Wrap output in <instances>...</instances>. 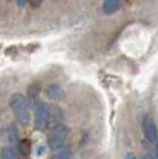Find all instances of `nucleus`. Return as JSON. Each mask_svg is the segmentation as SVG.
I'll return each instance as SVG.
<instances>
[{
	"mask_svg": "<svg viewBox=\"0 0 158 159\" xmlns=\"http://www.w3.org/2000/svg\"><path fill=\"white\" fill-rule=\"evenodd\" d=\"M10 106H12V110L14 113L16 118L20 121V124L23 125H27L30 123V113H28L27 108V103H26V99H24L21 94H14L10 99Z\"/></svg>",
	"mask_w": 158,
	"mask_h": 159,
	"instance_id": "f257e3e1",
	"label": "nucleus"
},
{
	"mask_svg": "<svg viewBox=\"0 0 158 159\" xmlns=\"http://www.w3.org/2000/svg\"><path fill=\"white\" fill-rule=\"evenodd\" d=\"M68 138V128L64 124L57 125L52 128V131L47 137V144L51 151H58L65 145V141Z\"/></svg>",
	"mask_w": 158,
	"mask_h": 159,
	"instance_id": "f03ea898",
	"label": "nucleus"
},
{
	"mask_svg": "<svg viewBox=\"0 0 158 159\" xmlns=\"http://www.w3.org/2000/svg\"><path fill=\"white\" fill-rule=\"evenodd\" d=\"M51 108L47 103H40L36 108V117H34V127L37 129H45L50 124Z\"/></svg>",
	"mask_w": 158,
	"mask_h": 159,
	"instance_id": "7ed1b4c3",
	"label": "nucleus"
},
{
	"mask_svg": "<svg viewBox=\"0 0 158 159\" xmlns=\"http://www.w3.org/2000/svg\"><path fill=\"white\" fill-rule=\"evenodd\" d=\"M143 132L144 137L147 138V141L150 142H155L158 139V129L155 125L154 120L151 117H146L143 121Z\"/></svg>",
	"mask_w": 158,
	"mask_h": 159,
	"instance_id": "20e7f679",
	"label": "nucleus"
},
{
	"mask_svg": "<svg viewBox=\"0 0 158 159\" xmlns=\"http://www.w3.org/2000/svg\"><path fill=\"white\" fill-rule=\"evenodd\" d=\"M47 96L48 99L54 100V102H61V100L65 99V90L60 84L52 83L47 87Z\"/></svg>",
	"mask_w": 158,
	"mask_h": 159,
	"instance_id": "39448f33",
	"label": "nucleus"
},
{
	"mask_svg": "<svg viewBox=\"0 0 158 159\" xmlns=\"http://www.w3.org/2000/svg\"><path fill=\"white\" fill-rule=\"evenodd\" d=\"M2 138L7 142V144H14L18 139V129L14 124H10V125L4 127L2 129Z\"/></svg>",
	"mask_w": 158,
	"mask_h": 159,
	"instance_id": "423d86ee",
	"label": "nucleus"
},
{
	"mask_svg": "<svg viewBox=\"0 0 158 159\" xmlns=\"http://www.w3.org/2000/svg\"><path fill=\"white\" fill-rule=\"evenodd\" d=\"M38 93H40V86H38V84H31V86L28 87L27 99H28L30 106L33 108H37V106L40 104V103H38Z\"/></svg>",
	"mask_w": 158,
	"mask_h": 159,
	"instance_id": "0eeeda50",
	"label": "nucleus"
},
{
	"mask_svg": "<svg viewBox=\"0 0 158 159\" xmlns=\"http://www.w3.org/2000/svg\"><path fill=\"white\" fill-rule=\"evenodd\" d=\"M120 9V2L119 0H104L103 3V13L104 14H113Z\"/></svg>",
	"mask_w": 158,
	"mask_h": 159,
	"instance_id": "6e6552de",
	"label": "nucleus"
},
{
	"mask_svg": "<svg viewBox=\"0 0 158 159\" xmlns=\"http://www.w3.org/2000/svg\"><path fill=\"white\" fill-rule=\"evenodd\" d=\"M64 120V113L62 108L60 107H54L51 110V116H50V124H55L57 125H61V121Z\"/></svg>",
	"mask_w": 158,
	"mask_h": 159,
	"instance_id": "1a4fd4ad",
	"label": "nucleus"
},
{
	"mask_svg": "<svg viewBox=\"0 0 158 159\" xmlns=\"http://www.w3.org/2000/svg\"><path fill=\"white\" fill-rule=\"evenodd\" d=\"M18 149H20L21 155L28 156L31 153V142L28 141V139H23V141H20V144H18Z\"/></svg>",
	"mask_w": 158,
	"mask_h": 159,
	"instance_id": "9d476101",
	"label": "nucleus"
},
{
	"mask_svg": "<svg viewBox=\"0 0 158 159\" xmlns=\"http://www.w3.org/2000/svg\"><path fill=\"white\" fill-rule=\"evenodd\" d=\"M2 159H18L13 148H4L2 151Z\"/></svg>",
	"mask_w": 158,
	"mask_h": 159,
	"instance_id": "9b49d317",
	"label": "nucleus"
},
{
	"mask_svg": "<svg viewBox=\"0 0 158 159\" xmlns=\"http://www.w3.org/2000/svg\"><path fill=\"white\" fill-rule=\"evenodd\" d=\"M50 159H71V152L69 151H60V152L54 153Z\"/></svg>",
	"mask_w": 158,
	"mask_h": 159,
	"instance_id": "f8f14e48",
	"label": "nucleus"
},
{
	"mask_svg": "<svg viewBox=\"0 0 158 159\" xmlns=\"http://www.w3.org/2000/svg\"><path fill=\"white\" fill-rule=\"evenodd\" d=\"M124 159H137V156H136L133 152H128V153H126Z\"/></svg>",
	"mask_w": 158,
	"mask_h": 159,
	"instance_id": "ddd939ff",
	"label": "nucleus"
},
{
	"mask_svg": "<svg viewBox=\"0 0 158 159\" xmlns=\"http://www.w3.org/2000/svg\"><path fill=\"white\" fill-rule=\"evenodd\" d=\"M141 159H155V158H154V156H151V155H144Z\"/></svg>",
	"mask_w": 158,
	"mask_h": 159,
	"instance_id": "4468645a",
	"label": "nucleus"
},
{
	"mask_svg": "<svg viewBox=\"0 0 158 159\" xmlns=\"http://www.w3.org/2000/svg\"><path fill=\"white\" fill-rule=\"evenodd\" d=\"M155 152H157V156H158V144H157V147H155Z\"/></svg>",
	"mask_w": 158,
	"mask_h": 159,
	"instance_id": "2eb2a0df",
	"label": "nucleus"
},
{
	"mask_svg": "<svg viewBox=\"0 0 158 159\" xmlns=\"http://www.w3.org/2000/svg\"><path fill=\"white\" fill-rule=\"evenodd\" d=\"M9 2H14V3H16V0H9Z\"/></svg>",
	"mask_w": 158,
	"mask_h": 159,
	"instance_id": "dca6fc26",
	"label": "nucleus"
}]
</instances>
